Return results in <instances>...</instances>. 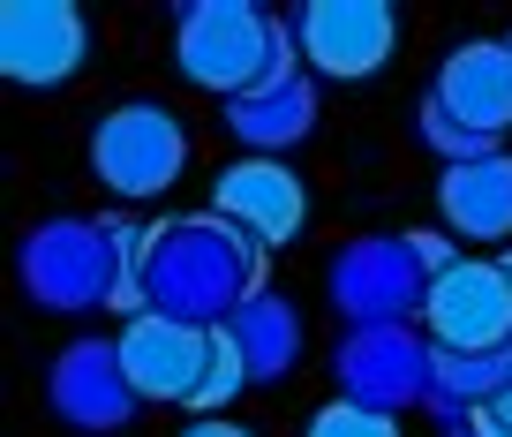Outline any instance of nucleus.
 <instances>
[{"instance_id": "nucleus-7", "label": "nucleus", "mask_w": 512, "mask_h": 437, "mask_svg": "<svg viewBox=\"0 0 512 437\" xmlns=\"http://www.w3.org/2000/svg\"><path fill=\"white\" fill-rule=\"evenodd\" d=\"M294 38H302V61L332 83H362L392 61L400 46V16L392 0H309L294 16Z\"/></svg>"}, {"instance_id": "nucleus-8", "label": "nucleus", "mask_w": 512, "mask_h": 437, "mask_svg": "<svg viewBox=\"0 0 512 437\" xmlns=\"http://www.w3.org/2000/svg\"><path fill=\"white\" fill-rule=\"evenodd\" d=\"M91 61V23L68 0H8L0 8V76L23 91H61Z\"/></svg>"}, {"instance_id": "nucleus-14", "label": "nucleus", "mask_w": 512, "mask_h": 437, "mask_svg": "<svg viewBox=\"0 0 512 437\" xmlns=\"http://www.w3.org/2000/svg\"><path fill=\"white\" fill-rule=\"evenodd\" d=\"M226 340H234L241 362H249V385H287L294 362H302V347H309V332H302V309H294L279 287H256L249 302L226 317Z\"/></svg>"}, {"instance_id": "nucleus-12", "label": "nucleus", "mask_w": 512, "mask_h": 437, "mask_svg": "<svg viewBox=\"0 0 512 437\" xmlns=\"http://www.w3.org/2000/svg\"><path fill=\"white\" fill-rule=\"evenodd\" d=\"M121 362H128L136 400H181L189 407L196 385H204V362H211V332L144 309L136 324H121Z\"/></svg>"}, {"instance_id": "nucleus-16", "label": "nucleus", "mask_w": 512, "mask_h": 437, "mask_svg": "<svg viewBox=\"0 0 512 437\" xmlns=\"http://www.w3.org/2000/svg\"><path fill=\"white\" fill-rule=\"evenodd\" d=\"M437 211L460 242H512V159H475V166H445L437 181Z\"/></svg>"}, {"instance_id": "nucleus-19", "label": "nucleus", "mask_w": 512, "mask_h": 437, "mask_svg": "<svg viewBox=\"0 0 512 437\" xmlns=\"http://www.w3.org/2000/svg\"><path fill=\"white\" fill-rule=\"evenodd\" d=\"M302 437H400V415H377V407H354V400H324Z\"/></svg>"}, {"instance_id": "nucleus-4", "label": "nucleus", "mask_w": 512, "mask_h": 437, "mask_svg": "<svg viewBox=\"0 0 512 437\" xmlns=\"http://www.w3.org/2000/svg\"><path fill=\"white\" fill-rule=\"evenodd\" d=\"M272 31H279V16H264L249 0H189L174 23V68L196 91L241 98L272 68Z\"/></svg>"}, {"instance_id": "nucleus-17", "label": "nucleus", "mask_w": 512, "mask_h": 437, "mask_svg": "<svg viewBox=\"0 0 512 437\" xmlns=\"http://www.w3.org/2000/svg\"><path fill=\"white\" fill-rule=\"evenodd\" d=\"M505 392H512V347H475V355H452V347H437L430 415H445V407H497Z\"/></svg>"}, {"instance_id": "nucleus-10", "label": "nucleus", "mask_w": 512, "mask_h": 437, "mask_svg": "<svg viewBox=\"0 0 512 437\" xmlns=\"http://www.w3.org/2000/svg\"><path fill=\"white\" fill-rule=\"evenodd\" d=\"M422 324H430V347H452V355L512 347V279H505V264L460 257L452 272H437Z\"/></svg>"}, {"instance_id": "nucleus-11", "label": "nucleus", "mask_w": 512, "mask_h": 437, "mask_svg": "<svg viewBox=\"0 0 512 437\" xmlns=\"http://www.w3.org/2000/svg\"><path fill=\"white\" fill-rule=\"evenodd\" d=\"M211 211L272 257V249H287L294 234L309 227V189H302V174H294L287 159H234L211 181Z\"/></svg>"}, {"instance_id": "nucleus-15", "label": "nucleus", "mask_w": 512, "mask_h": 437, "mask_svg": "<svg viewBox=\"0 0 512 437\" xmlns=\"http://www.w3.org/2000/svg\"><path fill=\"white\" fill-rule=\"evenodd\" d=\"M226 129H234V144H249V159H279V151H294L317 129V83L287 76V83L226 98Z\"/></svg>"}, {"instance_id": "nucleus-21", "label": "nucleus", "mask_w": 512, "mask_h": 437, "mask_svg": "<svg viewBox=\"0 0 512 437\" xmlns=\"http://www.w3.org/2000/svg\"><path fill=\"white\" fill-rule=\"evenodd\" d=\"M490 437H512V392H505V400L490 407Z\"/></svg>"}, {"instance_id": "nucleus-18", "label": "nucleus", "mask_w": 512, "mask_h": 437, "mask_svg": "<svg viewBox=\"0 0 512 437\" xmlns=\"http://www.w3.org/2000/svg\"><path fill=\"white\" fill-rule=\"evenodd\" d=\"M415 129H422V144H430L445 166H475V159H497V136H482V129H467V121H452L445 106H437V98H422Z\"/></svg>"}, {"instance_id": "nucleus-20", "label": "nucleus", "mask_w": 512, "mask_h": 437, "mask_svg": "<svg viewBox=\"0 0 512 437\" xmlns=\"http://www.w3.org/2000/svg\"><path fill=\"white\" fill-rule=\"evenodd\" d=\"M181 437H256V430H241V422H189Z\"/></svg>"}, {"instance_id": "nucleus-3", "label": "nucleus", "mask_w": 512, "mask_h": 437, "mask_svg": "<svg viewBox=\"0 0 512 437\" xmlns=\"http://www.w3.org/2000/svg\"><path fill=\"white\" fill-rule=\"evenodd\" d=\"M16 279L38 309L53 317H83V309H113L121 287V257H113L106 219H46L23 234L16 249Z\"/></svg>"}, {"instance_id": "nucleus-1", "label": "nucleus", "mask_w": 512, "mask_h": 437, "mask_svg": "<svg viewBox=\"0 0 512 437\" xmlns=\"http://www.w3.org/2000/svg\"><path fill=\"white\" fill-rule=\"evenodd\" d=\"M256 287H264V249L241 227H226L219 211H181V219H159V227H151L144 302L159 309V317L219 332Z\"/></svg>"}, {"instance_id": "nucleus-22", "label": "nucleus", "mask_w": 512, "mask_h": 437, "mask_svg": "<svg viewBox=\"0 0 512 437\" xmlns=\"http://www.w3.org/2000/svg\"><path fill=\"white\" fill-rule=\"evenodd\" d=\"M497 264H505V279H512V249H505V257H497Z\"/></svg>"}, {"instance_id": "nucleus-2", "label": "nucleus", "mask_w": 512, "mask_h": 437, "mask_svg": "<svg viewBox=\"0 0 512 437\" xmlns=\"http://www.w3.org/2000/svg\"><path fill=\"white\" fill-rule=\"evenodd\" d=\"M430 287H437V272L415 234H362V242H347L324 264V294H332V317H347V332L422 317Z\"/></svg>"}, {"instance_id": "nucleus-13", "label": "nucleus", "mask_w": 512, "mask_h": 437, "mask_svg": "<svg viewBox=\"0 0 512 437\" xmlns=\"http://www.w3.org/2000/svg\"><path fill=\"white\" fill-rule=\"evenodd\" d=\"M430 98L452 121H467V129L505 136L512 129V38H467V46H452Z\"/></svg>"}, {"instance_id": "nucleus-9", "label": "nucleus", "mask_w": 512, "mask_h": 437, "mask_svg": "<svg viewBox=\"0 0 512 437\" xmlns=\"http://www.w3.org/2000/svg\"><path fill=\"white\" fill-rule=\"evenodd\" d=\"M46 400L68 430L83 437H113L136 422V385H128V362H121V340H68L61 362L46 370Z\"/></svg>"}, {"instance_id": "nucleus-6", "label": "nucleus", "mask_w": 512, "mask_h": 437, "mask_svg": "<svg viewBox=\"0 0 512 437\" xmlns=\"http://www.w3.org/2000/svg\"><path fill=\"white\" fill-rule=\"evenodd\" d=\"M339 400L377 407V415H400V407H430L437 392V347L422 340L415 324H369V332H347L332 355Z\"/></svg>"}, {"instance_id": "nucleus-5", "label": "nucleus", "mask_w": 512, "mask_h": 437, "mask_svg": "<svg viewBox=\"0 0 512 437\" xmlns=\"http://www.w3.org/2000/svg\"><path fill=\"white\" fill-rule=\"evenodd\" d=\"M181 166H189V129H181V114L159 106V98H121L91 129V174L106 181L121 204L166 196L181 181Z\"/></svg>"}]
</instances>
